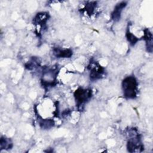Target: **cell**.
Segmentation results:
<instances>
[{
	"instance_id": "52a82bcc",
	"label": "cell",
	"mask_w": 153,
	"mask_h": 153,
	"mask_svg": "<svg viewBox=\"0 0 153 153\" xmlns=\"http://www.w3.org/2000/svg\"><path fill=\"white\" fill-rule=\"evenodd\" d=\"M48 14L45 13H38L34 19V22L38 25L43 26V25H45L48 19Z\"/></svg>"
},
{
	"instance_id": "ba28073f",
	"label": "cell",
	"mask_w": 153,
	"mask_h": 153,
	"mask_svg": "<svg viewBox=\"0 0 153 153\" xmlns=\"http://www.w3.org/2000/svg\"><path fill=\"white\" fill-rule=\"evenodd\" d=\"M96 6V2H88L85 5V10L88 14H91Z\"/></svg>"
},
{
	"instance_id": "8992f818",
	"label": "cell",
	"mask_w": 153,
	"mask_h": 153,
	"mask_svg": "<svg viewBox=\"0 0 153 153\" xmlns=\"http://www.w3.org/2000/svg\"><path fill=\"white\" fill-rule=\"evenodd\" d=\"M53 54L58 58H69L72 55V51L70 49L54 48L53 49Z\"/></svg>"
},
{
	"instance_id": "7a4b0ae2",
	"label": "cell",
	"mask_w": 153,
	"mask_h": 153,
	"mask_svg": "<svg viewBox=\"0 0 153 153\" xmlns=\"http://www.w3.org/2000/svg\"><path fill=\"white\" fill-rule=\"evenodd\" d=\"M57 71L55 69L48 68L45 69L42 72V82L46 87L53 86L56 82Z\"/></svg>"
},
{
	"instance_id": "5b68a950",
	"label": "cell",
	"mask_w": 153,
	"mask_h": 153,
	"mask_svg": "<svg viewBox=\"0 0 153 153\" xmlns=\"http://www.w3.org/2000/svg\"><path fill=\"white\" fill-rule=\"evenodd\" d=\"M127 3L126 2H121L117 4L111 14V18L114 21H118L120 19L121 14L123 10L126 7Z\"/></svg>"
},
{
	"instance_id": "30bf717a",
	"label": "cell",
	"mask_w": 153,
	"mask_h": 153,
	"mask_svg": "<svg viewBox=\"0 0 153 153\" xmlns=\"http://www.w3.org/2000/svg\"><path fill=\"white\" fill-rule=\"evenodd\" d=\"M126 36H127V39L128 41L132 45H134L137 42V41H138V39L133 34H132L130 32H127Z\"/></svg>"
},
{
	"instance_id": "3957f363",
	"label": "cell",
	"mask_w": 153,
	"mask_h": 153,
	"mask_svg": "<svg viewBox=\"0 0 153 153\" xmlns=\"http://www.w3.org/2000/svg\"><path fill=\"white\" fill-rule=\"evenodd\" d=\"M92 96V91L91 90L84 89L79 88L76 90L74 93L75 101L78 106L85 103L88 101Z\"/></svg>"
},
{
	"instance_id": "6da1fadb",
	"label": "cell",
	"mask_w": 153,
	"mask_h": 153,
	"mask_svg": "<svg viewBox=\"0 0 153 153\" xmlns=\"http://www.w3.org/2000/svg\"><path fill=\"white\" fill-rule=\"evenodd\" d=\"M124 96L128 99H134L137 95V82L133 76H127L122 82Z\"/></svg>"
},
{
	"instance_id": "8fae6325",
	"label": "cell",
	"mask_w": 153,
	"mask_h": 153,
	"mask_svg": "<svg viewBox=\"0 0 153 153\" xmlns=\"http://www.w3.org/2000/svg\"><path fill=\"white\" fill-rule=\"evenodd\" d=\"M54 124V122L52 120H43L40 123V126L44 128H49L51 127Z\"/></svg>"
},
{
	"instance_id": "277c9868",
	"label": "cell",
	"mask_w": 153,
	"mask_h": 153,
	"mask_svg": "<svg viewBox=\"0 0 153 153\" xmlns=\"http://www.w3.org/2000/svg\"><path fill=\"white\" fill-rule=\"evenodd\" d=\"M90 78L93 80H96L100 78L103 74V69L98 64H91L90 68Z\"/></svg>"
},
{
	"instance_id": "9c48e42d",
	"label": "cell",
	"mask_w": 153,
	"mask_h": 153,
	"mask_svg": "<svg viewBox=\"0 0 153 153\" xmlns=\"http://www.w3.org/2000/svg\"><path fill=\"white\" fill-rule=\"evenodd\" d=\"M11 142L10 140L7 139V138H1V148H4V149H7L11 148Z\"/></svg>"
}]
</instances>
